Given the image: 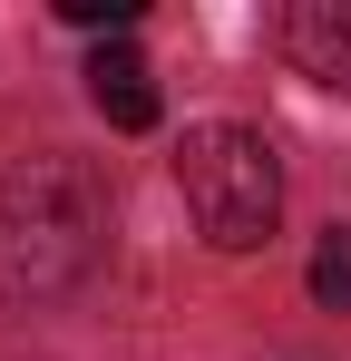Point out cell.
I'll use <instances>...</instances> for the list:
<instances>
[{
	"label": "cell",
	"mask_w": 351,
	"mask_h": 361,
	"mask_svg": "<svg viewBox=\"0 0 351 361\" xmlns=\"http://www.w3.org/2000/svg\"><path fill=\"white\" fill-rule=\"evenodd\" d=\"M283 49L302 78H322L332 98H351V0H302L283 10Z\"/></svg>",
	"instance_id": "cell-3"
},
{
	"label": "cell",
	"mask_w": 351,
	"mask_h": 361,
	"mask_svg": "<svg viewBox=\"0 0 351 361\" xmlns=\"http://www.w3.org/2000/svg\"><path fill=\"white\" fill-rule=\"evenodd\" d=\"M312 302L322 312H351V225H332V235L312 244Z\"/></svg>",
	"instance_id": "cell-5"
},
{
	"label": "cell",
	"mask_w": 351,
	"mask_h": 361,
	"mask_svg": "<svg viewBox=\"0 0 351 361\" xmlns=\"http://www.w3.org/2000/svg\"><path fill=\"white\" fill-rule=\"evenodd\" d=\"M98 225H108V205H98V185H88L78 157L10 166L0 176V293L10 302L68 293L88 274V254H98Z\"/></svg>",
	"instance_id": "cell-1"
},
{
	"label": "cell",
	"mask_w": 351,
	"mask_h": 361,
	"mask_svg": "<svg viewBox=\"0 0 351 361\" xmlns=\"http://www.w3.org/2000/svg\"><path fill=\"white\" fill-rule=\"evenodd\" d=\"M176 185H185V215L205 225V244H225V254H254V244L273 235V215H283V166H273V147L254 137V127H185V147H176Z\"/></svg>",
	"instance_id": "cell-2"
},
{
	"label": "cell",
	"mask_w": 351,
	"mask_h": 361,
	"mask_svg": "<svg viewBox=\"0 0 351 361\" xmlns=\"http://www.w3.org/2000/svg\"><path fill=\"white\" fill-rule=\"evenodd\" d=\"M88 98H98V118H108V127H127V137H137V127H156V68L117 39V49H98V59H88Z\"/></svg>",
	"instance_id": "cell-4"
},
{
	"label": "cell",
	"mask_w": 351,
	"mask_h": 361,
	"mask_svg": "<svg viewBox=\"0 0 351 361\" xmlns=\"http://www.w3.org/2000/svg\"><path fill=\"white\" fill-rule=\"evenodd\" d=\"M58 20H78V30H137V0H58Z\"/></svg>",
	"instance_id": "cell-6"
}]
</instances>
